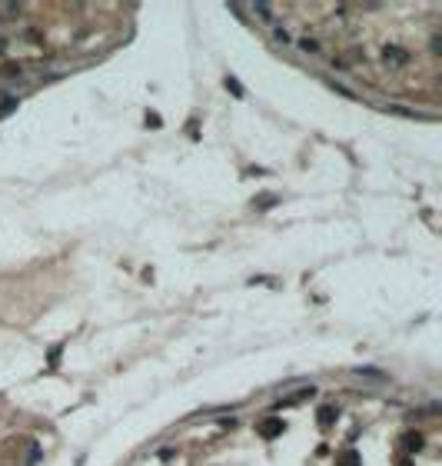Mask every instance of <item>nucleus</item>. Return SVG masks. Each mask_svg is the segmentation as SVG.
Wrapping results in <instances>:
<instances>
[{
    "label": "nucleus",
    "mask_w": 442,
    "mask_h": 466,
    "mask_svg": "<svg viewBox=\"0 0 442 466\" xmlns=\"http://www.w3.org/2000/svg\"><path fill=\"white\" fill-rule=\"evenodd\" d=\"M226 90H230L233 97H243V87H240V80H236V77H226Z\"/></svg>",
    "instance_id": "obj_8"
},
{
    "label": "nucleus",
    "mask_w": 442,
    "mask_h": 466,
    "mask_svg": "<svg viewBox=\"0 0 442 466\" xmlns=\"http://www.w3.org/2000/svg\"><path fill=\"white\" fill-rule=\"evenodd\" d=\"M316 419H319V426H332V423H336V406H329V403L319 406V410H316Z\"/></svg>",
    "instance_id": "obj_4"
},
{
    "label": "nucleus",
    "mask_w": 442,
    "mask_h": 466,
    "mask_svg": "<svg viewBox=\"0 0 442 466\" xmlns=\"http://www.w3.org/2000/svg\"><path fill=\"white\" fill-rule=\"evenodd\" d=\"M336 466H362V459H359L356 449H342L339 456H336Z\"/></svg>",
    "instance_id": "obj_5"
},
{
    "label": "nucleus",
    "mask_w": 442,
    "mask_h": 466,
    "mask_svg": "<svg viewBox=\"0 0 442 466\" xmlns=\"http://www.w3.org/2000/svg\"><path fill=\"white\" fill-rule=\"evenodd\" d=\"M429 47H432V54H439V47H442V40H439V34H435L432 40H429Z\"/></svg>",
    "instance_id": "obj_13"
},
{
    "label": "nucleus",
    "mask_w": 442,
    "mask_h": 466,
    "mask_svg": "<svg viewBox=\"0 0 442 466\" xmlns=\"http://www.w3.org/2000/svg\"><path fill=\"white\" fill-rule=\"evenodd\" d=\"M276 200H279V196L266 193V196H256V200H253V206H256V210H266V206H276Z\"/></svg>",
    "instance_id": "obj_7"
},
{
    "label": "nucleus",
    "mask_w": 442,
    "mask_h": 466,
    "mask_svg": "<svg viewBox=\"0 0 442 466\" xmlns=\"http://www.w3.org/2000/svg\"><path fill=\"white\" fill-rule=\"evenodd\" d=\"M14 107H17V100H14V97H7V100H4V107H0V117H7Z\"/></svg>",
    "instance_id": "obj_11"
},
{
    "label": "nucleus",
    "mask_w": 442,
    "mask_h": 466,
    "mask_svg": "<svg viewBox=\"0 0 442 466\" xmlns=\"http://www.w3.org/2000/svg\"><path fill=\"white\" fill-rule=\"evenodd\" d=\"M356 373H359V376H369V380H386V376H382L379 370H372V366H366V370H356Z\"/></svg>",
    "instance_id": "obj_9"
},
{
    "label": "nucleus",
    "mask_w": 442,
    "mask_h": 466,
    "mask_svg": "<svg viewBox=\"0 0 442 466\" xmlns=\"http://www.w3.org/2000/svg\"><path fill=\"white\" fill-rule=\"evenodd\" d=\"M253 14H256V17H263L266 24H276V10L269 7V4H253Z\"/></svg>",
    "instance_id": "obj_6"
},
{
    "label": "nucleus",
    "mask_w": 442,
    "mask_h": 466,
    "mask_svg": "<svg viewBox=\"0 0 442 466\" xmlns=\"http://www.w3.org/2000/svg\"><path fill=\"white\" fill-rule=\"evenodd\" d=\"M299 47H303L306 54H316V50H319V44H316V40H309V37H306V40H299Z\"/></svg>",
    "instance_id": "obj_10"
},
{
    "label": "nucleus",
    "mask_w": 442,
    "mask_h": 466,
    "mask_svg": "<svg viewBox=\"0 0 442 466\" xmlns=\"http://www.w3.org/2000/svg\"><path fill=\"white\" fill-rule=\"evenodd\" d=\"M20 70H24V67H20V64H7V67H4V74H7V77H14V74L20 77Z\"/></svg>",
    "instance_id": "obj_12"
},
{
    "label": "nucleus",
    "mask_w": 442,
    "mask_h": 466,
    "mask_svg": "<svg viewBox=\"0 0 442 466\" xmlns=\"http://www.w3.org/2000/svg\"><path fill=\"white\" fill-rule=\"evenodd\" d=\"M256 433H259L263 439H276L279 433H283V419H279V416H269V419H263V423L256 426Z\"/></svg>",
    "instance_id": "obj_1"
},
{
    "label": "nucleus",
    "mask_w": 442,
    "mask_h": 466,
    "mask_svg": "<svg viewBox=\"0 0 442 466\" xmlns=\"http://www.w3.org/2000/svg\"><path fill=\"white\" fill-rule=\"evenodd\" d=\"M396 466H409V463H405V459H399V463H396Z\"/></svg>",
    "instance_id": "obj_14"
},
{
    "label": "nucleus",
    "mask_w": 442,
    "mask_h": 466,
    "mask_svg": "<svg viewBox=\"0 0 442 466\" xmlns=\"http://www.w3.org/2000/svg\"><path fill=\"white\" fill-rule=\"evenodd\" d=\"M399 446L405 449V453H415V449H422V433H402V439H399Z\"/></svg>",
    "instance_id": "obj_3"
},
{
    "label": "nucleus",
    "mask_w": 442,
    "mask_h": 466,
    "mask_svg": "<svg viewBox=\"0 0 442 466\" xmlns=\"http://www.w3.org/2000/svg\"><path fill=\"white\" fill-rule=\"evenodd\" d=\"M382 60H386L389 67H405L412 60V54H405L402 47H386V50H382Z\"/></svg>",
    "instance_id": "obj_2"
}]
</instances>
